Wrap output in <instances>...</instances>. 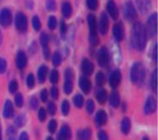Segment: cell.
<instances>
[{
	"instance_id": "1",
	"label": "cell",
	"mask_w": 158,
	"mask_h": 140,
	"mask_svg": "<svg viewBox=\"0 0 158 140\" xmlns=\"http://www.w3.org/2000/svg\"><path fill=\"white\" fill-rule=\"evenodd\" d=\"M132 46L138 51L144 50L147 45V30L145 26L137 22L134 24L131 33Z\"/></svg>"
},
{
	"instance_id": "2",
	"label": "cell",
	"mask_w": 158,
	"mask_h": 140,
	"mask_svg": "<svg viewBox=\"0 0 158 140\" xmlns=\"http://www.w3.org/2000/svg\"><path fill=\"white\" fill-rule=\"evenodd\" d=\"M130 77H131V81L133 84H138V85H141L143 84L146 78V71H145L143 64L141 63L134 64L131 68Z\"/></svg>"
},
{
	"instance_id": "3",
	"label": "cell",
	"mask_w": 158,
	"mask_h": 140,
	"mask_svg": "<svg viewBox=\"0 0 158 140\" xmlns=\"http://www.w3.org/2000/svg\"><path fill=\"white\" fill-rule=\"evenodd\" d=\"M73 73L69 68H68L65 73V84H64V90L66 94H70V92L73 91Z\"/></svg>"
},
{
	"instance_id": "4",
	"label": "cell",
	"mask_w": 158,
	"mask_h": 140,
	"mask_svg": "<svg viewBox=\"0 0 158 140\" xmlns=\"http://www.w3.org/2000/svg\"><path fill=\"white\" fill-rule=\"evenodd\" d=\"M123 14H124L125 18H127L128 20H133L136 18L137 13L131 1L125 2L124 7H123Z\"/></svg>"
},
{
	"instance_id": "5",
	"label": "cell",
	"mask_w": 158,
	"mask_h": 140,
	"mask_svg": "<svg viewBox=\"0 0 158 140\" xmlns=\"http://www.w3.org/2000/svg\"><path fill=\"white\" fill-rule=\"evenodd\" d=\"M15 27L19 32H25L27 29V18L24 14L19 13L15 17Z\"/></svg>"
},
{
	"instance_id": "6",
	"label": "cell",
	"mask_w": 158,
	"mask_h": 140,
	"mask_svg": "<svg viewBox=\"0 0 158 140\" xmlns=\"http://www.w3.org/2000/svg\"><path fill=\"white\" fill-rule=\"evenodd\" d=\"M12 22V13L9 9H3L0 12V24L3 27H8Z\"/></svg>"
},
{
	"instance_id": "7",
	"label": "cell",
	"mask_w": 158,
	"mask_h": 140,
	"mask_svg": "<svg viewBox=\"0 0 158 140\" xmlns=\"http://www.w3.org/2000/svg\"><path fill=\"white\" fill-rule=\"evenodd\" d=\"M148 33L152 37H153L156 34L157 30V14H152L149 18L148 19Z\"/></svg>"
},
{
	"instance_id": "8",
	"label": "cell",
	"mask_w": 158,
	"mask_h": 140,
	"mask_svg": "<svg viewBox=\"0 0 158 140\" xmlns=\"http://www.w3.org/2000/svg\"><path fill=\"white\" fill-rule=\"evenodd\" d=\"M121 80H122V74L121 72L118 71V70H114V71L110 74V77H109V84L110 87L113 88H116L118 84L121 83Z\"/></svg>"
},
{
	"instance_id": "9",
	"label": "cell",
	"mask_w": 158,
	"mask_h": 140,
	"mask_svg": "<svg viewBox=\"0 0 158 140\" xmlns=\"http://www.w3.org/2000/svg\"><path fill=\"white\" fill-rule=\"evenodd\" d=\"M98 60L100 66H106L109 61V54L108 51L105 47L100 48L98 51Z\"/></svg>"
},
{
	"instance_id": "10",
	"label": "cell",
	"mask_w": 158,
	"mask_h": 140,
	"mask_svg": "<svg viewBox=\"0 0 158 140\" xmlns=\"http://www.w3.org/2000/svg\"><path fill=\"white\" fill-rule=\"evenodd\" d=\"M109 29V21L108 18L105 13H102L100 15V20H99V32L101 35H106Z\"/></svg>"
},
{
	"instance_id": "11",
	"label": "cell",
	"mask_w": 158,
	"mask_h": 140,
	"mask_svg": "<svg viewBox=\"0 0 158 140\" xmlns=\"http://www.w3.org/2000/svg\"><path fill=\"white\" fill-rule=\"evenodd\" d=\"M15 64H17L18 68L23 69L27 64V57L26 54L23 51H19L17 54V58H15Z\"/></svg>"
},
{
	"instance_id": "12",
	"label": "cell",
	"mask_w": 158,
	"mask_h": 140,
	"mask_svg": "<svg viewBox=\"0 0 158 140\" xmlns=\"http://www.w3.org/2000/svg\"><path fill=\"white\" fill-rule=\"evenodd\" d=\"M72 137V130L68 125L63 126L59 131L57 140H69Z\"/></svg>"
},
{
	"instance_id": "13",
	"label": "cell",
	"mask_w": 158,
	"mask_h": 140,
	"mask_svg": "<svg viewBox=\"0 0 158 140\" xmlns=\"http://www.w3.org/2000/svg\"><path fill=\"white\" fill-rule=\"evenodd\" d=\"M123 32H124V31H123V24H122L121 22L115 24V26L113 28V34H114V37H115L117 41H123V36H124Z\"/></svg>"
},
{
	"instance_id": "14",
	"label": "cell",
	"mask_w": 158,
	"mask_h": 140,
	"mask_svg": "<svg viewBox=\"0 0 158 140\" xmlns=\"http://www.w3.org/2000/svg\"><path fill=\"white\" fill-rule=\"evenodd\" d=\"M81 69H82V72L85 75L89 76L94 71V64H93V63H92L90 60L84 59L82 60V64H81Z\"/></svg>"
},
{
	"instance_id": "15",
	"label": "cell",
	"mask_w": 158,
	"mask_h": 140,
	"mask_svg": "<svg viewBox=\"0 0 158 140\" xmlns=\"http://www.w3.org/2000/svg\"><path fill=\"white\" fill-rule=\"evenodd\" d=\"M155 108H156L155 99L152 96H149L147 100L146 105H145V113L146 114H152V112L155 111Z\"/></svg>"
},
{
	"instance_id": "16",
	"label": "cell",
	"mask_w": 158,
	"mask_h": 140,
	"mask_svg": "<svg viewBox=\"0 0 158 140\" xmlns=\"http://www.w3.org/2000/svg\"><path fill=\"white\" fill-rule=\"evenodd\" d=\"M88 24L90 29V36H97V18L94 14L88 15Z\"/></svg>"
},
{
	"instance_id": "17",
	"label": "cell",
	"mask_w": 158,
	"mask_h": 140,
	"mask_svg": "<svg viewBox=\"0 0 158 140\" xmlns=\"http://www.w3.org/2000/svg\"><path fill=\"white\" fill-rule=\"evenodd\" d=\"M79 87L82 89V91L86 94H88L91 90V82L88 78L86 77H81L79 80Z\"/></svg>"
},
{
	"instance_id": "18",
	"label": "cell",
	"mask_w": 158,
	"mask_h": 140,
	"mask_svg": "<svg viewBox=\"0 0 158 140\" xmlns=\"http://www.w3.org/2000/svg\"><path fill=\"white\" fill-rule=\"evenodd\" d=\"M107 12L110 15H111V18L113 19H117L118 15V8L113 0H110V1L107 3Z\"/></svg>"
},
{
	"instance_id": "19",
	"label": "cell",
	"mask_w": 158,
	"mask_h": 140,
	"mask_svg": "<svg viewBox=\"0 0 158 140\" xmlns=\"http://www.w3.org/2000/svg\"><path fill=\"white\" fill-rule=\"evenodd\" d=\"M3 115L5 118H10L14 115V106L11 101L7 100L5 106H4V111H3Z\"/></svg>"
},
{
	"instance_id": "20",
	"label": "cell",
	"mask_w": 158,
	"mask_h": 140,
	"mask_svg": "<svg viewBox=\"0 0 158 140\" xmlns=\"http://www.w3.org/2000/svg\"><path fill=\"white\" fill-rule=\"evenodd\" d=\"M107 122V114L104 111H98L96 115V123L98 126H103Z\"/></svg>"
},
{
	"instance_id": "21",
	"label": "cell",
	"mask_w": 158,
	"mask_h": 140,
	"mask_svg": "<svg viewBox=\"0 0 158 140\" xmlns=\"http://www.w3.org/2000/svg\"><path fill=\"white\" fill-rule=\"evenodd\" d=\"M136 4L142 13H146L151 8V0H136Z\"/></svg>"
},
{
	"instance_id": "22",
	"label": "cell",
	"mask_w": 158,
	"mask_h": 140,
	"mask_svg": "<svg viewBox=\"0 0 158 140\" xmlns=\"http://www.w3.org/2000/svg\"><path fill=\"white\" fill-rule=\"evenodd\" d=\"M72 13H73V9L69 2L66 1L62 4V14L65 18H69L72 15Z\"/></svg>"
},
{
	"instance_id": "23",
	"label": "cell",
	"mask_w": 158,
	"mask_h": 140,
	"mask_svg": "<svg viewBox=\"0 0 158 140\" xmlns=\"http://www.w3.org/2000/svg\"><path fill=\"white\" fill-rule=\"evenodd\" d=\"M109 103L114 107H118V105H120V95H118V92L115 91L112 93L111 96H110V98H109Z\"/></svg>"
},
{
	"instance_id": "24",
	"label": "cell",
	"mask_w": 158,
	"mask_h": 140,
	"mask_svg": "<svg viewBox=\"0 0 158 140\" xmlns=\"http://www.w3.org/2000/svg\"><path fill=\"white\" fill-rule=\"evenodd\" d=\"M47 71H48V69L45 65H42L41 67L39 68V71H38V78H39V81L41 83H44L45 78H46V75H47Z\"/></svg>"
},
{
	"instance_id": "25",
	"label": "cell",
	"mask_w": 158,
	"mask_h": 140,
	"mask_svg": "<svg viewBox=\"0 0 158 140\" xmlns=\"http://www.w3.org/2000/svg\"><path fill=\"white\" fill-rule=\"evenodd\" d=\"M131 128V124H130V120L128 118H123V122H122V131L123 134H127L130 130Z\"/></svg>"
},
{
	"instance_id": "26",
	"label": "cell",
	"mask_w": 158,
	"mask_h": 140,
	"mask_svg": "<svg viewBox=\"0 0 158 140\" xmlns=\"http://www.w3.org/2000/svg\"><path fill=\"white\" fill-rule=\"evenodd\" d=\"M80 140H91L92 137V130L91 129H85L78 134Z\"/></svg>"
},
{
	"instance_id": "27",
	"label": "cell",
	"mask_w": 158,
	"mask_h": 140,
	"mask_svg": "<svg viewBox=\"0 0 158 140\" xmlns=\"http://www.w3.org/2000/svg\"><path fill=\"white\" fill-rule=\"evenodd\" d=\"M97 99L99 104H104L107 100V91L105 89H101L98 92Z\"/></svg>"
},
{
	"instance_id": "28",
	"label": "cell",
	"mask_w": 158,
	"mask_h": 140,
	"mask_svg": "<svg viewBox=\"0 0 158 140\" xmlns=\"http://www.w3.org/2000/svg\"><path fill=\"white\" fill-rule=\"evenodd\" d=\"M17 133H15V129L14 127H9L7 130V140H15Z\"/></svg>"
},
{
	"instance_id": "29",
	"label": "cell",
	"mask_w": 158,
	"mask_h": 140,
	"mask_svg": "<svg viewBox=\"0 0 158 140\" xmlns=\"http://www.w3.org/2000/svg\"><path fill=\"white\" fill-rule=\"evenodd\" d=\"M73 103H74L76 107H82L83 104H84V98H83V96L80 95V94L75 95L74 98H73Z\"/></svg>"
},
{
	"instance_id": "30",
	"label": "cell",
	"mask_w": 158,
	"mask_h": 140,
	"mask_svg": "<svg viewBox=\"0 0 158 140\" xmlns=\"http://www.w3.org/2000/svg\"><path fill=\"white\" fill-rule=\"evenodd\" d=\"M40 41H41V44L44 48L48 47V36H47L45 33H42L41 37H40Z\"/></svg>"
},
{
	"instance_id": "31",
	"label": "cell",
	"mask_w": 158,
	"mask_h": 140,
	"mask_svg": "<svg viewBox=\"0 0 158 140\" xmlns=\"http://www.w3.org/2000/svg\"><path fill=\"white\" fill-rule=\"evenodd\" d=\"M86 4L90 10L94 11L97 10V8L98 6V0H86Z\"/></svg>"
},
{
	"instance_id": "32",
	"label": "cell",
	"mask_w": 158,
	"mask_h": 140,
	"mask_svg": "<svg viewBox=\"0 0 158 140\" xmlns=\"http://www.w3.org/2000/svg\"><path fill=\"white\" fill-rule=\"evenodd\" d=\"M47 26H48V28L50 30H54L55 28H56V26H57V20H56V18H55V17H53V15L49 17L48 20H47Z\"/></svg>"
},
{
	"instance_id": "33",
	"label": "cell",
	"mask_w": 158,
	"mask_h": 140,
	"mask_svg": "<svg viewBox=\"0 0 158 140\" xmlns=\"http://www.w3.org/2000/svg\"><path fill=\"white\" fill-rule=\"evenodd\" d=\"M49 80L52 84H57L58 80H59V73L57 70H52L50 72V76H49Z\"/></svg>"
},
{
	"instance_id": "34",
	"label": "cell",
	"mask_w": 158,
	"mask_h": 140,
	"mask_svg": "<svg viewBox=\"0 0 158 140\" xmlns=\"http://www.w3.org/2000/svg\"><path fill=\"white\" fill-rule=\"evenodd\" d=\"M61 61H62V58H61V55L59 53H55L53 55V58H52V63H53V65L55 66H59L61 64Z\"/></svg>"
},
{
	"instance_id": "35",
	"label": "cell",
	"mask_w": 158,
	"mask_h": 140,
	"mask_svg": "<svg viewBox=\"0 0 158 140\" xmlns=\"http://www.w3.org/2000/svg\"><path fill=\"white\" fill-rule=\"evenodd\" d=\"M56 128H57V122L56 120H50L49 123H48V126H47V129H48V130L50 131L51 134H54L55 130H56Z\"/></svg>"
},
{
	"instance_id": "36",
	"label": "cell",
	"mask_w": 158,
	"mask_h": 140,
	"mask_svg": "<svg viewBox=\"0 0 158 140\" xmlns=\"http://www.w3.org/2000/svg\"><path fill=\"white\" fill-rule=\"evenodd\" d=\"M32 26L36 31H39L41 29V21H40V18L37 17V15H35V17L32 18Z\"/></svg>"
},
{
	"instance_id": "37",
	"label": "cell",
	"mask_w": 158,
	"mask_h": 140,
	"mask_svg": "<svg viewBox=\"0 0 158 140\" xmlns=\"http://www.w3.org/2000/svg\"><path fill=\"white\" fill-rule=\"evenodd\" d=\"M151 84H152V90L155 91V90H156V88H157V71H156V70L152 73Z\"/></svg>"
},
{
	"instance_id": "38",
	"label": "cell",
	"mask_w": 158,
	"mask_h": 140,
	"mask_svg": "<svg viewBox=\"0 0 158 140\" xmlns=\"http://www.w3.org/2000/svg\"><path fill=\"white\" fill-rule=\"evenodd\" d=\"M26 84H27V85H28V88H34V85H35V78H34V75H33V74H29V75L27 76Z\"/></svg>"
},
{
	"instance_id": "39",
	"label": "cell",
	"mask_w": 158,
	"mask_h": 140,
	"mask_svg": "<svg viewBox=\"0 0 158 140\" xmlns=\"http://www.w3.org/2000/svg\"><path fill=\"white\" fill-rule=\"evenodd\" d=\"M62 112L64 115H68L69 112V104L67 100L62 103Z\"/></svg>"
},
{
	"instance_id": "40",
	"label": "cell",
	"mask_w": 158,
	"mask_h": 140,
	"mask_svg": "<svg viewBox=\"0 0 158 140\" xmlns=\"http://www.w3.org/2000/svg\"><path fill=\"white\" fill-rule=\"evenodd\" d=\"M104 75H103V73L102 72H98V74H97V77H96V82H97V84H98V85H102L104 84Z\"/></svg>"
},
{
	"instance_id": "41",
	"label": "cell",
	"mask_w": 158,
	"mask_h": 140,
	"mask_svg": "<svg viewBox=\"0 0 158 140\" xmlns=\"http://www.w3.org/2000/svg\"><path fill=\"white\" fill-rule=\"evenodd\" d=\"M18 88H19V84L17 81H12L9 84V91L11 93H15L18 90Z\"/></svg>"
},
{
	"instance_id": "42",
	"label": "cell",
	"mask_w": 158,
	"mask_h": 140,
	"mask_svg": "<svg viewBox=\"0 0 158 140\" xmlns=\"http://www.w3.org/2000/svg\"><path fill=\"white\" fill-rule=\"evenodd\" d=\"M15 105H17L18 107H22L23 105V98H22V95L20 94V93H18L17 95H15Z\"/></svg>"
},
{
	"instance_id": "43",
	"label": "cell",
	"mask_w": 158,
	"mask_h": 140,
	"mask_svg": "<svg viewBox=\"0 0 158 140\" xmlns=\"http://www.w3.org/2000/svg\"><path fill=\"white\" fill-rule=\"evenodd\" d=\"M86 108H87V112H88V113H93V111L94 110V104L93 102V100H88Z\"/></svg>"
},
{
	"instance_id": "44",
	"label": "cell",
	"mask_w": 158,
	"mask_h": 140,
	"mask_svg": "<svg viewBox=\"0 0 158 140\" xmlns=\"http://www.w3.org/2000/svg\"><path fill=\"white\" fill-rule=\"evenodd\" d=\"M47 111H48L49 114L54 115L55 112H56V106H55V104L52 102H49L48 105H47Z\"/></svg>"
},
{
	"instance_id": "45",
	"label": "cell",
	"mask_w": 158,
	"mask_h": 140,
	"mask_svg": "<svg viewBox=\"0 0 158 140\" xmlns=\"http://www.w3.org/2000/svg\"><path fill=\"white\" fill-rule=\"evenodd\" d=\"M46 8L48 11H54L55 8H56V3H55L54 0H47L46 1Z\"/></svg>"
},
{
	"instance_id": "46",
	"label": "cell",
	"mask_w": 158,
	"mask_h": 140,
	"mask_svg": "<svg viewBox=\"0 0 158 140\" xmlns=\"http://www.w3.org/2000/svg\"><path fill=\"white\" fill-rule=\"evenodd\" d=\"M38 116H39V120H40V121H42V122H43V121L45 120V118H46V111H45V110H44V107L40 108Z\"/></svg>"
},
{
	"instance_id": "47",
	"label": "cell",
	"mask_w": 158,
	"mask_h": 140,
	"mask_svg": "<svg viewBox=\"0 0 158 140\" xmlns=\"http://www.w3.org/2000/svg\"><path fill=\"white\" fill-rule=\"evenodd\" d=\"M7 68V63L6 60L2 58H0V73H4Z\"/></svg>"
},
{
	"instance_id": "48",
	"label": "cell",
	"mask_w": 158,
	"mask_h": 140,
	"mask_svg": "<svg viewBox=\"0 0 158 140\" xmlns=\"http://www.w3.org/2000/svg\"><path fill=\"white\" fill-rule=\"evenodd\" d=\"M24 123V119H23V116L22 115H19L17 118L15 119V124L17 125V127H21Z\"/></svg>"
},
{
	"instance_id": "49",
	"label": "cell",
	"mask_w": 158,
	"mask_h": 140,
	"mask_svg": "<svg viewBox=\"0 0 158 140\" xmlns=\"http://www.w3.org/2000/svg\"><path fill=\"white\" fill-rule=\"evenodd\" d=\"M38 106H39L38 100L35 97L31 98V100H30V107H31V108H32V110H36V108L38 107Z\"/></svg>"
},
{
	"instance_id": "50",
	"label": "cell",
	"mask_w": 158,
	"mask_h": 140,
	"mask_svg": "<svg viewBox=\"0 0 158 140\" xmlns=\"http://www.w3.org/2000/svg\"><path fill=\"white\" fill-rule=\"evenodd\" d=\"M50 93H51V97H52L53 99H57V98H58V96H59V91H58V88H55V87H53V88H51Z\"/></svg>"
},
{
	"instance_id": "51",
	"label": "cell",
	"mask_w": 158,
	"mask_h": 140,
	"mask_svg": "<svg viewBox=\"0 0 158 140\" xmlns=\"http://www.w3.org/2000/svg\"><path fill=\"white\" fill-rule=\"evenodd\" d=\"M47 97H48V93H47V90L46 89H43L41 91V100L43 101V102H46Z\"/></svg>"
},
{
	"instance_id": "52",
	"label": "cell",
	"mask_w": 158,
	"mask_h": 140,
	"mask_svg": "<svg viewBox=\"0 0 158 140\" xmlns=\"http://www.w3.org/2000/svg\"><path fill=\"white\" fill-rule=\"evenodd\" d=\"M98 140H108V135L104 130H100L98 133Z\"/></svg>"
},
{
	"instance_id": "53",
	"label": "cell",
	"mask_w": 158,
	"mask_h": 140,
	"mask_svg": "<svg viewBox=\"0 0 158 140\" xmlns=\"http://www.w3.org/2000/svg\"><path fill=\"white\" fill-rule=\"evenodd\" d=\"M90 38H91V42L93 45H98V36H90Z\"/></svg>"
},
{
	"instance_id": "54",
	"label": "cell",
	"mask_w": 158,
	"mask_h": 140,
	"mask_svg": "<svg viewBox=\"0 0 158 140\" xmlns=\"http://www.w3.org/2000/svg\"><path fill=\"white\" fill-rule=\"evenodd\" d=\"M152 59L154 61L157 60V44L154 45V47H153V50H152Z\"/></svg>"
},
{
	"instance_id": "55",
	"label": "cell",
	"mask_w": 158,
	"mask_h": 140,
	"mask_svg": "<svg viewBox=\"0 0 158 140\" xmlns=\"http://www.w3.org/2000/svg\"><path fill=\"white\" fill-rule=\"evenodd\" d=\"M19 140H29V136H28L27 133H25V131L21 133L20 135H19Z\"/></svg>"
},
{
	"instance_id": "56",
	"label": "cell",
	"mask_w": 158,
	"mask_h": 140,
	"mask_svg": "<svg viewBox=\"0 0 158 140\" xmlns=\"http://www.w3.org/2000/svg\"><path fill=\"white\" fill-rule=\"evenodd\" d=\"M61 32H62V34H65L67 32V25L64 21L61 22Z\"/></svg>"
},
{
	"instance_id": "57",
	"label": "cell",
	"mask_w": 158,
	"mask_h": 140,
	"mask_svg": "<svg viewBox=\"0 0 158 140\" xmlns=\"http://www.w3.org/2000/svg\"><path fill=\"white\" fill-rule=\"evenodd\" d=\"M1 43H2V33L0 31V45H1Z\"/></svg>"
},
{
	"instance_id": "58",
	"label": "cell",
	"mask_w": 158,
	"mask_h": 140,
	"mask_svg": "<svg viewBox=\"0 0 158 140\" xmlns=\"http://www.w3.org/2000/svg\"><path fill=\"white\" fill-rule=\"evenodd\" d=\"M0 140H2V136H1V127H0Z\"/></svg>"
},
{
	"instance_id": "59",
	"label": "cell",
	"mask_w": 158,
	"mask_h": 140,
	"mask_svg": "<svg viewBox=\"0 0 158 140\" xmlns=\"http://www.w3.org/2000/svg\"><path fill=\"white\" fill-rule=\"evenodd\" d=\"M143 140H149V138H148V137H147V136H145V137L143 138Z\"/></svg>"
},
{
	"instance_id": "60",
	"label": "cell",
	"mask_w": 158,
	"mask_h": 140,
	"mask_svg": "<svg viewBox=\"0 0 158 140\" xmlns=\"http://www.w3.org/2000/svg\"><path fill=\"white\" fill-rule=\"evenodd\" d=\"M46 140H53V138H52V137H47Z\"/></svg>"
}]
</instances>
